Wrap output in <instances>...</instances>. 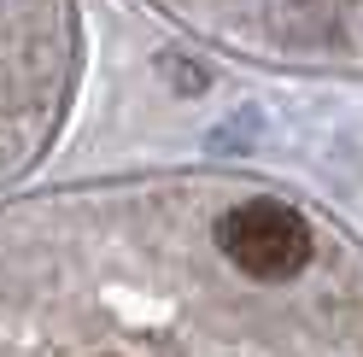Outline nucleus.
I'll return each mask as SVG.
<instances>
[{
  "label": "nucleus",
  "mask_w": 363,
  "mask_h": 357,
  "mask_svg": "<svg viewBox=\"0 0 363 357\" xmlns=\"http://www.w3.org/2000/svg\"><path fill=\"white\" fill-rule=\"evenodd\" d=\"M217 246L235 264L240 276L252 281H287L305 270L311 258V229L293 205H276V199H246L229 217L217 222Z\"/></svg>",
  "instance_id": "1"
}]
</instances>
